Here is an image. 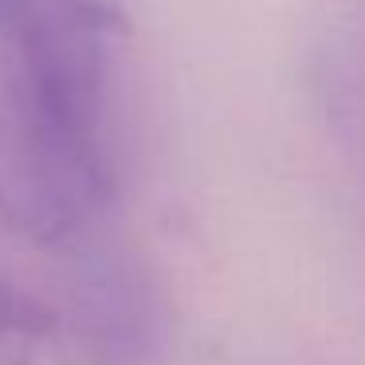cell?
Instances as JSON below:
<instances>
[{"instance_id": "obj_1", "label": "cell", "mask_w": 365, "mask_h": 365, "mask_svg": "<svg viewBox=\"0 0 365 365\" xmlns=\"http://www.w3.org/2000/svg\"><path fill=\"white\" fill-rule=\"evenodd\" d=\"M114 192L110 122L0 95V224L36 247L91 232Z\"/></svg>"}, {"instance_id": "obj_2", "label": "cell", "mask_w": 365, "mask_h": 365, "mask_svg": "<svg viewBox=\"0 0 365 365\" xmlns=\"http://www.w3.org/2000/svg\"><path fill=\"white\" fill-rule=\"evenodd\" d=\"M114 36L106 0H0V95L110 122Z\"/></svg>"}, {"instance_id": "obj_3", "label": "cell", "mask_w": 365, "mask_h": 365, "mask_svg": "<svg viewBox=\"0 0 365 365\" xmlns=\"http://www.w3.org/2000/svg\"><path fill=\"white\" fill-rule=\"evenodd\" d=\"M63 318L0 267V365H63Z\"/></svg>"}]
</instances>
